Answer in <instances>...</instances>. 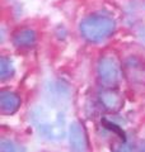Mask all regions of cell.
<instances>
[{
  "label": "cell",
  "mask_w": 145,
  "mask_h": 152,
  "mask_svg": "<svg viewBox=\"0 0 145 152\" xmlns=\"http://www.w3.org/2000/svg\"><path fill=\"white\" fill-rule=\"evenodd\" d=\"M116 23L104 14H93L84 18L79 24L80 34L90 43H99L113 34Z\"/></svg>",
  "instance_id": "cell-2"
},
{
  "label": "cell",
  "mask_w": 145,
  "mask_h": 152,
  "mask_svg": "<svg viewBox=\"0 0 145 152\" xmlns=\"http://www.w3.org/2000/svg\"><path fill=\"white\" fill-rule=\"evenodd\" d=\"M99 100H101V104L103 105V108L108 112H117L122 107V103H124L122 95L112 89L104 90V91L101 93Z\"/></svg>",
  "instance_id": "cell-6"
},
{
  "label": "cell",
  "mask_w": 145,
  "mask_h": 152,
  "mask_svg": "<svg viewBox=\"0 0 145 152\" xmlns=\"http://www.w3.org/2000/svg\"><path fill=\"white\" fill-rule=\"evenodd\" d=\"M125 75L134 84H145V65L138 57H129L124 65Z\"/></svg>",
  "instance_id": "cell-4"
},
{
  "label": "cell",
  "mask_w": 145,
  "mask_h": 152,
  "mask_svg": "<svg viewBox=\"0 0 145 152\" xmlns=\"http://www.w3.org/2000/svg\"><path fill=\"white\" fill-rule=\"evenodd\" d=\"M139 152H145V143H143L141 146H140V148H139Z\"/></svg>",
  "instance_id": "cell-14"
},
{
  "label": "cell",
  "mask_w": 145,
  "mask_h": 152,
  "mask_svg": "<svg viewBox=\"0 0 145 152\" xmlns=\"http://www.w3.org/2000/svg\"><path fill=\"white\" fill-rule=\"evenodd\" d=\"M31 122L38 134L48 141H60L66 136L64 113L56 107L37 105L31 112Z\"/></svg>",
  "instance_id": "cell-1"
},
{
  "label": "cell",
  "mask_w": 145,
  "mask_h": 152,
  "mask_svg": "<svg viewBox=\"0 0 145 152\" xmlns=\"http://www.w3.org/2000/svg\"><path fill=\"white\" fill-rule=\"evenodd\" d=\"M47 98L51 105L57 108L64 102H67V99H69V89L62 83H52L48 86Z\"/></svg>",
  "instance_id": "cell-7"
},
{
  "label": "cell",
  "mask_w": 145,
  "mask_h": 152,
  "mask_svg": "<svg viewBox=\"0 0 145 152\" xmlns=\"http://www.w3.org/2000/svg\"><path fill=\"white\" fill-rule=\"evenodd\" d=\"M37 34L33 29L30 28H23L14 33L13 36V43L19 48H26V47H32L36 43Z\"/></svg>",
  "instance_id": "cell-9"
},
{
  "label": "cell",
  "mask_w": 145,
  "mask_h": 152,
  "mask_svg": "<svg viewBox=\"0 0 145 152\" xmlns=\"http://www.w3.org/2000/svg\"><path fill=\"white\" fill-rule=\"evenodd\" d=\"M113 152H131V147L124 141L122 143H118L113 147Z\"/></svg>",
  "instance_id": "cell-13"
},
{
  "label": "cell",
  "mask_w": 145,
  "mask_h": 152,
  "mask_svg": "<svg viewBox=\"0 0 145 152\" xmlns=\"http://www.w3.org/2000/svg\"><path fill=\"white\" fill-rule=\"evenodd\" d=\"M14 74V66H13V62L8 57H1L0 58V77L1 80H5V79H9L12 77Z\"/></svg>",
  "instance_id": "cell-10"
},
{
  "label": "cell",
  "mask_w": 145,
  "mask_h": 152,
  "mask_svg": "<svg viewBox=\"0 0 145 152\" xmlns=\"http://www.w3.org/2000/svg\"><path fill=\"white\" fill-rule=\"evenodd\" d=\"M21 107V98L12 91L0 93V109L4 114L16 113Z\"/></svg>",
  "instance_id": "cell-8"
},
{
  "label": "cell",
  "mask_w": 145,
  "mask_h": 152,
  "mask_svg": "<svg viewBox=\"0 0 145 152\" xmlns=\"http://www.w3.org/2000/svg\"><path fill=\"white\" fill-rule=\"evenodd\" d=\"M97 72H98V79L101 84L104 85L106 88H112L117 85L121 79L120 65L111 56H104L99 60Z\"/></svg>",
  "instance_id": "cell-3"
},
{
  "label": "cell",
  "mask_w": 145,
  "mask_h": 152,
  "mask_svg": "<svg viewBox=\"0 0 145 152\" xmlns=\"http://www.w3.org/2000/svg\"><path fill=\"white\" fill-rule=\"evenodd\" d=\"M103 123H104V126H106V128H107V129H109V131H112V132H115V133H117V134H120L121 138L125 141V133H124V131L121 129L118 126L113 124V123H109V122H107V121H104Z\"/></svg>",
  "instance_id": "cell-12"
},
{
  "label": "cell",
  "mask_w": 145,
  "mask_h": 152,
  "mask_svg": "<svg viewBox=\"0 0 145 152\" xmlns=\"http://www.w3.org/2000/svg\"><path fill=\"white\" fill-rule=\"evenodd\" d=\"M69 143L71 152H87V136L79 122H72L69 128Z\"/></svg>",
  "instance_id": "cell-5"
},
{
  "label": "cell",
  "mask_w": 145,
  "mask_h": 152,
  "mask_svg": "<svg viewBox=\"0 0 145 152\" xmlns=\"http://www.w3.org/2000/svg\"><path fill=\"white\" fill-rule=\"evenodd\" d=\"M0 152H26V148L10 140H1Z\"/></svg>",
  "instance_id": "cell-11"
}]
</instances>
